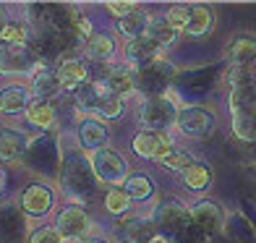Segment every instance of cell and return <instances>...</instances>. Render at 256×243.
I'll list each match as a JSON object with an SVG mask.
<instances>
[{
    "mask_svg": "<svg viewBox=\"0 0 256 243\" xmlns=\"http://www.w3.org/2000/svg\"><path fill=\"white\" fill-rule=\"evenodd\" d=\"M0 42H8V44H29V26L26 24H18V21H8L0 29Z\"/></svg>",
    "mask_w": 256,
    "mask_h": 243,
    "instance_id": "cell-30",
    "label": "cell"
},
{
    "mask_svg": "<svg viewBox=\"0 0 256 243\" xmlns=\"http://www.w3.org/2000/svg\"><path fill=\"white\" fill-rule=\"evenodd\" d=\"M84 55L89 60H110L115 55V42L108 34H92V40L84 44Z\"/></svg>",
    "mask_w": 256,
    "mask_h": 243,
    "instance_id": "cell-23",
    "label": "cell"
},
{
    "mask_svg": "<svg viewBox=\"0 0 256 243\" xmlns=\"http://www.w3.org/2000/svg\"><path fill=\"white\" fill-rule=\"evenodd\" d=\"M78 144L84 149H89L92 154L100 152V149H104V144H108V126H104L102 120H97V118L81 120V126H78Z\"/></svg>",
    "mask_w": 256,
    "mask_h": 243,
    "instance_id": "cell-15",
    "label": "cell"
},
{
    "mask_svg": "<svg viewBox=\"0 0 256 243\" xmlns=\"http://www.w3.org/2000/svg\"><path fill=\"white\" fill-rule=\"evenodd\" d=\"M149 24H152V18H149L142 8H136L134 14H128V16H123L118 21V29H120V34H126V37H128V42H131V40L146 37Z\"/></svg>",
    "mask_w": 256,
    "mask_h": 243,
    "instance_id": "cell-21",
    "label": "cell"
},
{
    "mask_svg": "<svg viewBox=\"0 0 256 243\" xmlns=\"http://www.w3.org/2000/svg\"><path fill=\"white\" fill-rule=\"evenodd\" d=\"M232 134L240 142H256V105L232 110Z\"/></svg>",
    "mask_w": 256,
    "mask_h": 243,
    "instance_id": "cell-18",
    "label": "cell"
},
{
    "mask_svg": "<svg viewBox=\"0 0 256 243\" xmlns=\"http://www.w3.org/2000/svg\"><path fill=\"white\" fill-rule=\"evenodd\" d=\"M92 165H94V172L102 183H108L110 188H118L128 180V165L126 160L120 157V152H115V149L104 146L100 152L92 154Z\"/></svg>",
    "mask_w": 256,
    "mask_h": 243,
    "instance_id": "cell-5",
    "label": "cell"
},
{
    "mask_svg": "<svg viewBox=\"0 0 256 243\" xmlns=\"http://www.w3.org/2000/svg\"><path fill=\"white\" fill-rule=\"evenodd\" d=\"M188 212H191V225L196 230H202L204 236L217 238L220 233H222L225 214H222V210H220L214 202H199V204H194Z\"/></svg>",
    "mask_w": 256,
    "mask_h": 243,
    "instance_id": "cell-9",
    "label": "cell"
},
{
    "mask_svg": "<svg viewBox=\"0 0 256 243\" xmlns=\"http://www.w3.org/2000/svg\"><path fill=\"white\" fill-rule=\"evenodd\" d=\"M32 136L18 128L0 131V162H18L29 154Z\"/></svg>",
    "mask_w": 256,
    "mask_h": 243,
    "instance_id": "cell-12",
    "label": "cell"
},
{
    "mask_svg": "<svg viewBox=\"0 0 256 243\" xmlns=\"http://www.w3.org/2000/svg\"><path fill=\"white\" fill-rule=\"evenodd\" d=\"M230 60L232 66H256V37H248V34H243L238 37L236 42L230 44Z\"/></svg>",
    "mask_w": 256,
    "mask_h": 243,
    "instance_id": "cell-22",
    "label": "cell"
},
{
    "mask_svg": "<svg viewBox=\"0 0 256 243\" xmlns=\"http://www.w3.org/2000/svg\"><path fill=\"white\" fill-rule=\"evenodd\" d=\"M176 76H178L176 66H172L170 60H165V58H160V60H154L152 66L136 71V92L144 94L146 100L165 97V89L176 81Z\"/></svg>",
    "mask_w": 256,
    "mask_h": 243,
    "instance_id": "cell-2",
    "label": "cell"
},
{
    "mask_svg": "<svg viewBox=\"0 0 256 243\" xmlns=\"http://www.w3.org/2000/svg\"><path fill=\"white\" fill-rule=\"evenodd\" d=\"M146 37L162 50V48H170V44L176 42L178 32L172 29L165 18H152V24H149V29H146Z\"/></svg>",
    "mask_w": 256,
    "mask_h": 243,
    "instance_id": "cell-26",
    "label": "cell"
},
{
    "mask_svg": "<svg viewBox=\"0 0 256 243\" xmlns=\"http://www.w3.org/2000/svg\"><path fill=\"white\" fill-rule=\"evenodd\" d=\"M131 196H128L120 186L118 188H110L108 191V196H104V210H108L110 214H115V217H120V214H126L128 212V206H131Z\"/></svg>",
    "mask_w": 256,
    "mask_h": 243,
    "instance_id": "cell-29",
    "label": "cell"
},
{
    "mask_svg": "<svg viewBox=\"0 0 256 243\" xmlns=\"http://www.w3.org/2000/svg\"><path fill=\"white\" fill-rule=\"evenodd\" d=\"M123 191L131 196L134 202H144L152 196L154 186H152V180H149L146 176H142V172H136V176H128V180L123 183Z\"/></svg>",
    "mask_w": 256,
    "mask_h": 243,
    "instance_id": "cell-28",
    "label": "cell"
},
{
    "mask_svg": "<svg viewBox=\"0 0 256 243\" xmlns=\"http://www.w3.org/2000/svg\"><path fill=\"white\" fill-rule=\"evenodd\" d=\"M97 115H102L104 120L120 118V115H123V100L115 97V94H110V92L104 89V94H102L100 105H97Z\"/></svg>",
    "mask_w": 256,
    "mask_h": 243,
    "instance_id": "cell-31",
    "label": "cell"
},
{
    "mask_svg": "<svg viewBox=\"0 0 256 243\" xmlns=\"http://www.w3.org/2000/svg\"><path fill=\"white\" fill-rule=\"evenodd\" d=\"M209 180H212V170L199 160L183 170V183H186V188H191V191H204L209 186Z\"/></svg>",
    "mask_w": 256,
    "mask_h": 243,
    "instance_id": "cell-25",
    "label": "cell"
},
{
    "mask_svg": "<svg viewBox=\"0 0 256 243\" xmlns=\"http://www.w3.org/2000/svg\"><path fill=\"white\" fill-rule=\"evenodd\" d=\"M0 29H3V24H0Z\"/></svg>",
    "mask_w": 256,
    "mask_h": 243,
    "instance_id": "cell-41",
    "label": "cell"
},
{
    "mask_svg": "<svg viewBox=\"0 0 256 243\" xmlns=\"http://www.w3.org/2000/svg\"><path fill=\"white\" fill-rule=\"evenodd\" d=\"M178 128L186 136H194V138H204L214 131V115L209 112L206 108L199 105H191V108H183L178 115Z\"/></svg>",
    "mask_w": 256,
    "mask_h": 243,
    "instance_id": "cell-10",
    "label": "cell"
},
{
    "mask_svg": "<svg viewBox=\"0 0 256 243\" xmlns=\"http://www.w3.org/2000/svg\"><path fill=\"white\" fill-rule=\"evenodd\" d=\"M194 157L188 154V152H186V149H176V152H172L165 162H162V165H165V168H170V170H186V168H188V165H194Z\"/></svg>",
    "mask_w": 256,
    "mask_h": 243,
    "instance_id": "cell-34",
    "label": "cell"
},
{
    "mask_svg": "<svg viewBox=\"0 0 256 243\" xmlns=\"http://www.w3.org/2000/svg\"><path fill=\"white\" fill-rule=\"evenodd\" d=\"M55 230L63 236V240H84L86 233L92 230V220L78 204H71V206L58 212Z\"/></svg>",
    "mask_w": 256,
    "mask_h": 243,
    "instance_id": "cell-7",
    "label": "cell"
},
{
    "mask_svg": "<svg viewBox=\"0 0 256 243\" xmlns=\"http://www.w3.org/2000/svg\"><path fill=\"white\" fill-rule=\"evenodd\" d=\"M191 10H194V6H172L170 10H168V16H165V21L176 29V32H186L188 29V21H191Z\"/></svg>",
    "mask_w": 256,
    "mask_h": 243,
    "instance_id": "cell-32",
    "label": "cell"
},
{
    "mask_svg": "<svg viewBox=\"0 0 256 243\" xmlns=\"http://www.w3.org/2000/svg\"><path fill=\"white\" fill-rule=\"evenodd\" d=\"M126 60L128 66H134L136 71L152 66L154 60H160V48L149 40V37H142V40H131L126 44Z\"/></svg>",
    "mask_w": 256,
    "mask_h": 243,
    "instance_id": "cell-13",
    "label": "cell"
},
{
    "mask_svg": "<svg viewBox=\"0 0 256 243\" xmlns=\"http://www.w3.org/2000/svg\"><path fill=\"white\" fill-rule=\"evenodd\" d=\"M115 236L123 243H154L160 238L154 220L146 217H118L115 220Z\"/></svg>",
    "mask_w": 256,
    "mask_h": 243,
    "instance_id": "cell-8",
    "label": "cell"
},
{
    "mask_svg": "<svg viewBox=\"0 0 256 243\" xmlns=\"http://www.w3.org/2000/svg\"><path fill=\"white\" fill-rule=\"evenodd\" d=\"M3 186H6V172L0 170V191H3Z\"/></svg>",
    "mask_w": 256,
    "mask_h": 243,
    "instance_id": "cell-39",
    "label": "cell"
},
{
    "mask_svg": "<svg viewBox=\"0 0 256 243\" xmlns=\"http://www.w3.org/2000/svg\"><path fill=\"white\" fill-rule=\"evenodd\" d=\"M42 68L29 44L0 42V76H34Z\"/></svg>",
    "mask_w": 256,
    "mask_h": 243,
    "instance_id": "cell-3",
    "label": "cell"
},
{
    "mask_svg": "<svg viewBox=\"0 0 256 243\" xmlns=\"http://www.w3.org/2000/svg\"><path fill=\"white\" fill-rule=\"evenodd\" d=\"M63 86H60V81H58V74L50 71V68H40L37 74L32 76V94L37 97V100H44L48 102V97H55V94H60Z\"/></svg>",
    "mask_w": 256,
    "mask_h": 243,
    "instance_id": "cell-20",
    "label": "cell"
},
{
    "mask_svg": "<svg viewBox=\"0 0 256 243\" xmlns=\"http://www.w3.org/2000/svg\"><path fill=\"white\" fill-rule=\"evenodd\" d=\"M104 89L115 97H128L131 92H136V74L128 71V68H112V71L104 76Z\"/></svg>",
    "mask_w": 256,
    "mask_h": 243,
    "instance_id": "cell-19",
    "label": "cell"
},
{
    "mask_svg": "<svg viewBox=\"0 0 256 243\" xmlns=\"http://www.w3.org/2000/svg\"><path fill=\"white\" fill-rule=\"evenodd\" d=\"M78 243H108V240H102V238H94V236H86L84 240H78Z\"/></svg>",
    "mask_w": 256,
    "mask_h": 243,
    "instance_id": "cell-37",
    "label": "cell"
},
{
    "mask_svg": "<svg viewBox=\"0 0 256 243\" xmlns=\"http://www.w3.org/2000/svg\"><path fill=\"white\" fill-rule=\"evenodd\" d=\"M170 142H172V138L168 134H162V131H142L131 142V149H134L138 157H144V160H157V154Z\"/></svg>",
    "mask_w": 256,
    "mask_h": 243,
    "instance_id": "cell-16",
    "label": "cell"
},
{
    "mask_svg": "<svg viewBox=\"0 0 256 243\" xmlns=\"http://www.w3.org/2000/svg\"><path fill=\"white\" fill-rule=\"evenodd\" d=\"M212 24H214V14L209 10L206 6H194V10H191V21H188V32L191 37H204V34L212 29Z\"/></svg>",
    "mask_w": 256,
    "mask_h": 243,
    "instance_id": "cell-27",
    "label": "cell"
},
{
    "mask_svg": "<svg viewBox=\"0 0 256 243\" xmlns=\"http://www.w3.org/2000/svg\"><path fill=\"white\" fill-rule=\"evenodd\" d=\"M178 115H180V110L172 105L168 97H154V100H146L142 105L138 120H142V126H146V131H162L165 134V128L178 123Z\"/></svg>",
    "mask_w": 256,
    "mask_h": 243,
    "instance_id": "cell-6",
    "label": "cell"
},
{
    "mask_svg": "<svg viewBox=\"0 0 256 243\" xmlns=\"http://www.w3.org/2000/svg\"><path fill=\"white\" fill-rule=\"evenodd\" d=\"M154 243H172V240H165V238H157Z\"/></svg>",
    "mask_w": 256,
    "mask_h": 243,
    "instance_id": "cell-40",
    "label": "cell"
},
{
    "mask_svg": "<svg viewBox=\"0 0 256 243\" xmlns=\"http://www.w3.org/2000/svg\"><path fill=\"white\" fill-rule=\"evenodd\" d=\"M24 115H26V120L32 126H37V128H52L55 126V108L50 105V102H44V100L32 102Z\"/></svg>",
    "mask_w": 256,
    "mask_h": 243,
    "instance_id": "cell-24",
    "label": "cell"
},
{
    "mask_svg": "<svg viewBox=\"0 0 256 243\" xmlns=\"http://www.w3.org/2000/svg\"><path fill=\"white\" fill-rule=\"evenodd\" d=\"M32 105V89L21 86V84H10L0 89V112H8V115H16L21 110H29Z\"/></svg>",
    "mask_w": 256,
    "mask_h": 243,
    "instance_id": "cell-17",
    "label": "cell"
},
{
    "mask_svg": "<svg viewBox=\"0 0 256 243\" xmlns=\"http://www.w3.org/2000/svg\"><path fill=\"white\" fill-rule=\"evenodd\" d=\"M29 243H63V236L58 233L52 225H42L37 230H32Z\"/></svg>",
    "mask_w": 256,
    "mask_h": 243,
    "instance_id": "cell-33",
    "label": "cell"
},
{
    "mask_svg": "<svg viewBox=\"0 0 256 243\" xmlns=\"http://www.w3.org/2000/svg\"><path fill=\"white\" fill-rule=\"evenodd\" d=\"M18 204H21V210H24V214L44 217L52 210V204H55V194L48 186H42V183H32V186H26L24 191H21V202Z\"/></svg>",
    "mask_w": 256,
    "mask_h": 243,
    "instance_id": "cell-11",
    "label": "cell"
},
{
    "mask_svg": "<svg viewBox=\"0 0 256 243\" xmlns=\"http://www.w3.org/2000/svg\"><path fill=\"white\" fill-rule=\"evenodd\" d=\"M178 243H212V238H209V236H204L202 230H196V228L191 225L188 230H186V236H183Z\"/></svg>",
    "mask_w": 256,
    "mask_h": 243,
    "instance_id": "cell-35",
    "label": "cell"
},
{
    "mask_svg": "<svg viewBox=\"0 0 256 243\" xmlns=\"http://www.w3.org/2000/svg\"><path fill=\"white\" fill-rule=\"evenodd\" d=\"M154 225H157L160 238L178 243L186 236V230L191 228V212L178 202H165L154 212Z\"/></svg>",
    "mask_w": 256,
    "mask_h": 243,
    "instance_id": "cell-4",
    "label": "cell"
},
{
    "mask_svg": "<svg viewBox=\"0 0 256 243\" xmlns=\"http://www.w3.org/2000/svg\"><path fill=\"white\" fill-rule=\"evenodd\" d=\"M55 74H58V81H60L63 92H76L89 81L86 66H84V60H78V58H66V60L58 66Z\"/></svg>",
    "mask_w": 256,
    "mask_h": 243,
    "instance_id": "cell-14",
    "label": "cell"
},
{
    "mask_svg": "<svg viewBox=\"0 0 256 243\" xmlns=\"http://www.w3.org/2000/svg\"><path fill=\"white\" fill-rule=\"evenodd\" d=\"M108 8H110V14H115L118 18H123V16H128V14H134L138 6H136V3H108Z\"/></svg>",
    "mask_w": 256,
    "mask_h": 243,
    "instance_id": "cell-36",
    "label": "cell"
},
{
    "mask_svg": "<svg viewBox=\"0 0 256 243\" xmlns=\"http://www.w3.org/2000/svg\"><path fill=\"white\" fill-rule=\"evenodd\" d=\"M220 240H212V243H238V240H230V238H222V236H217Z\"/></svg>",
    "mask_w": 256,
    "mask_h": 243,
    "instance_id": "cell-38",
    "label": "cell"
},
{
    "mask_svg": "<svg viewBox=\"0 0 256 243\" xmlns=\"http://www.w3.org/2000/svg\"><path fill=\"white\" fill-rule=\"evenodd\" d=\"M60 183H63V191L74 202H89L100 183L94 165H92V157H84V154L68 157L60 170Z\"/></svg>",
    "mask_w": 256,
    "mask_h": 243,
    "instance_id": "cell-1",
    "label": "cell"
}]
</instances>
